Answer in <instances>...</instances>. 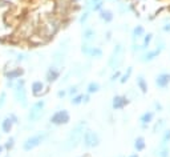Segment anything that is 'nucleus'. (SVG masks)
Segmentation results:
<instances>
[{"mask_svg": "<svg viewBox=\"0 0 170 157\" xmlns=\"http://www.w3.org/2000/svg\"><path fill=\"white\" fill-rule=\"evenodd\" d=\"M47 137H48V133H47V132H41V131L37 132V133H35V134H31V136H28L23 141L21 148H23L24 152H31V151H33V149H36L37 146H40L47 140Z\"/></svg>", "mask_w": 170, "mask_h": 157, "instance_id": "3", "label": "nucleus"}, {"mask_svg": "<svg viewBox=\"0 0 170 157\" xmlns=\"http://www.w3.org/2000/svg\"><path fill=\"white\" fill-rule=\"evenodd\" d=\"M16 139H15L13 136H11V137H8V139L6 140V143L3 144V148H4V151H7V152H9V151H12V149L15 148V145H16Z\"/></svg>", "mask_w": 170, "mask_h": 157, "instance_id": "17", "label": "nucleus"}, {"mask_svg": "<svg viewBox=\"0 0 170 157\" xmlns=\"http://www.w3.org/2000/svg\"><path fill=\"white\" fill-rule=\"evenodd\" d=\"M24 73H25L24 68L15 67V68H11L9 71H4V77H6V80H12V81H15V80L23 77Z\"/></svg>", "mask_w": 170, "mask_h": 157, "instance_id": "8", "label": "nucleus"}, {"mask_svg": "<svg viewBox=\"0 0 170 157\" xmlns=\"http://www.w3.org/2000/svg\"><path fill=\"white\" fill-rule=\"evenodd\" d=\"M134 149L137 152H142L145 149V139L142 136H140V137H137V139H135V141H134Z\"/></svg>", "mask_w": 170, "mask_h": 157, "instance_id": "19", "label": "nucleus"}, {"mask_svg": "<svg viewBox=\"0 0 170 157\" xmlns=\"http://www.w3.org/2000/svg\"><path fill=\"white\" fill-rule=\"evenodd\" d=\"M66 95H68V93H66V89H60L57 92V97H59V99H64Z\"/></svg>", "mask_w": 170, "mask_h": 157, "instance_id": "36", "label": "nucleus"}, {"mask_svg": "<svg viewBox=\"0 0 170 157\" xmlns=\"http://www.w3.org/2000/svg\"><path fill=\"white\" fill-rule=\"evenodd\" d=\"M130 73H132V67L128 68V72L125 73V75H122V76H121V78H120V83H121V84H125V83H126L128 80H129Z\"/></svg>", "mask_w": 170, "mask_h": 157, "instance_id": "28", "label": "nucleus"}, {"mask_svg": "<svg viewBox=\"0 0 170 157\" xmlns=\"http://www.w3.org/2000/svg\"><path fill=\"white\" fill-rule=\"evenodd\" d=\"M0 139H1V134H0Z\"/></svg>", "mask_w": 170, "mask_h": 157, "instance_id": "45", "label": "nucleus"}, {"mask_svg": "<svg viewBox=\"0 0 170 157\" xmlns=\"http://www.w3.org/2000/svg\"><path fill=\"white\" fill-rule=\"evenodd\" d=\"M159 52H161V50L150 51V52L145 53V55L142 56V61H150V60H153V59H154V57H157V56L159 55Z\"/></svg>", "mask_w": 170, "mask_h": 157, "instance_id": "23", "label": "nucleus"}, {"mask_svg": "<svg viewBox=\"0 0 170 157\" xmlns=\"http://www.w3.org/2000/svg\"><path fill=\"white\" fill-rule=\"evenodd\" d=\"M65 55H66V51L60 48L57 50L52 56V63H53V67L56 68H60L61 65L64 64V60H65Z\"/></svg>", "mask_w": 170, "mask_h": 157, "instance_id": "10", "label": "nucleus"}, {"mask_svg": "<svg viewBox=\"0 0 170 157\" xmlns=\"http://www.w3.org/2000/svg\"><path fill=\"white\" fill-rule=\"evenodd\" d=\"M88 18H89V11H85L83 15H81V18H80V23L81 24H85L88 20Z\"/></svg>", "mask_w": 170, "mask_h": 157, "instance_id": "33", "label": "nucleus"}, {"mask_svg": "<svg viewBox=\"0 0 170 157\" xmlns=\"http://www.w3.org/2000/svg\"><path fill=\"white\" fill-rule=\"evenodd\" d=\"M144 27H141V25H137L134 29H133V39H138V37H141L142 35H144Z\"/></svg>", "mask_w": 170, "mask_h": 157, "instance_id": "25", "label": "nucleus"}, {"mask_svg": "<svg viewBox=\"0 0 170 157\" xmlns=\"http://www.w3.org/2000/svg\"><path fill=\"white\" fill-rule=\"evenodd\" d=\"M81 141L84 143V146L88 149L96 148V146L100 145V137H98V134L95 131H90V129H85Z\"/></svg>", "mask_w": 170, "mask_h": 157, "instance_id": "6", "label": "nucleus"}, {"mask_svg": "<svg viewBox=\"0 0 170 157\" xmlns=\"http://www.w3.org/2000/svg\"><path fill=\"white\" fill-rule=\"evenodd\" d=\"M87 129V122L81 120L78 124H76V127L71 131L69 136L66 139V143H65V149H73L81 143V140H83V134Z\"/></svg>", "mask_w": 170, "mask_h": 157, "instance_id": "2", "label": "nucleus"}, {"mask_svg": "<svg viewBox=\"0 0 170 157\" xmlns=\"http://www.w3.org/2000/svg\"><path fill=\"white\" fill-rule=\"evenodd\" d=\"M154 105H156V108H157V109H159V111H161V109H162V107L158 104V103H156V104H154Z\"/></svg>", "mask_w": 170, "mask_h": 157, "instance_id": "41", "label": "nucleus"}, {"mask_svg": "<svg viewBox=\"0 0 170 157\" xmlns=\"http://www.w3.org/2000/svg\"><path fill=\"white\" fill-rule=\"evenodd\" d=\"M164 31H166V32H167V31H170V24H167L166 27H164Z\"/></svg>", "mask_w": 170, "mask_h": 157, "instance_id": "40", "label": "nucleus"}, {"mask_svg": "<svg viewBox=\"0 0 170 157\" xmlns=\"http://www.w3.org/2000/svg\"><path fill=\"white\" fill-rule=\"evenodd\" d=\"M95 37H96V31H95V29L87 28L85 31H84V33H83V40H84V43H90V41H92Z\"/></svg>", "mask_w": 170, "mask_h": 157, "instance_id": "16", "label": "nucleus"}, {"mask_svg": "<svg viewBox=\"0 0 170 157\" xmlns=\"http://www.w3.org/2000/svg\"><path fill=\"white\" fill-rule=\"evenodd\" d=\"M69 121H71V115L66 109L56 111L55 113L51 116V119H49V122H51V124L57 125V127H60V125H66Z\"/></svg>", "mask_w": 170, "mask_h": 157, "instance_id": "7", "label": "nucleus"}, {"mask_svg": "<svg viewBox=\"0 0 170 157\" xmlns=\"http://www.w3.org/2000/svg\"><path fill=\"white\" fill-rule=\"evenodd\" d=\"M169 140H170V129H169V131L165 132L164 139H162V145H166V144L169 143Z\"/></svg>", "mask_w": 170, "mask_h": 157, "instance_id": "34", "label": "nucleus"}, {"mask_svg": "<svg viewBox=\"0 0 170 157\" xmlns=\"http://www.w3.org/2000/svg\"><path fill=\"white\" fill-rule=\"evenodd\" d=\"M152 33H147L146 36H145V40H144V44H142V50H145V48H147L149 47V44H150V41H152Z\"/></svg>", "mask_w": 170, "mask_h": 157, "instance_id": "32", "label": "nucleus"}, {"mask_svg": "<svg viewBox=\"0 0 170 157\" xmlns=\"http://www.w3.org/2000/svg\"><path fill=\"white\" fill-rule=\"evenodd\" d=\"M120 157H122V156H120Z\"/></svg>", "mask_w": 170, "mask_h": 157, "instance_id": "46", "label": "nucleus"}, {"mask_svg": "<svg viewBox=\"0 0 170 157\" xmlns=\"http://www.w3.org/2000/svg\"><path fill=\"white\" fill-rule=\"evenodd\" d=\"M137 85H138V88L141 89L142 93H146L147 92V84H146V80L144 78V76L140 75L138 77H137Z\"/></svg>", "mask_w": 170, "mask_h": 157, "instance_id": "21", "label": "nucleus"}, {"mask_svg": "<svg viewBox=\"0 0 170 157\" xmlns=\"http://www.w3.org/2000/svg\"><path fill=\"white\" fill-rule=\"evenodd\" d=\"M165 127V120H158V122H156V125H154V128H153V132L154 133H157V132H159L162 128Z\"/></svg>", "mask_w": 170, "mask_h": 157, "instance_id": "27", "label": "nucleus"}, {"mask_svg": "<svg viewBox=\"0 0 170 157\" xmlns=\"http://www.w3.org/2000/svg\"><path fill=\"white\" fill-rule=\"evenodd\" d=\"M7 157H9V156H7Z\"/></svg>", "mask_w": 170, "mask_h": 157, "instance_id": "47", "label": "nucleus"}, {"mask_svg": "<svg viewBox=\"0 0 170 157\" xmlns=\"http://www.w3.org/2000/svg\"><path fill=\"white\" fill-rule=\"evenodd\" d=\"M66 93H68V95H71V96L77 95V93H78V85H71V87L66 89Z\"/></svg>", "mask_w": 170, "mask_h": 157, "instance_id": "29", "label": "nucleus"}, {"mask_svg": "<svg viewBox=\"0 0 170 157\" xmlns=\"http://www.w3.org/2000/svg\"><path fill=\"white\" fill-rule=\"evenodd\" d=\"M100 91V84L97 81H90L87 87V93L88 95H92V93H97Z\"/></svg>", "mask_w": 170, "mask_h": 157, "instance_id": "20", "label": "nucleus"}, {"mask_svg": "<svg viewBox=\"0 0 170 157\" xmlns=\"http://www.w3.org/2000/svg\"><path fill=\"white\" fill-rule=\"evenodd\" d=\"M15 85V81H12V80H6V87L9 88V89H12Z\"/></svg>", "mask_w": 170, "mask_h": 157, "instance_id": "37", "label": "nucleus"}, {"mask_svg": "<svg viewBox=\"0 0 170 157\" xmlns=\"http://www.w3.org/2000/svg\"><path fill=\"white\" fill-rule=\"evenodd\" d=\"M81 157H90L89 154H84V156H81Z\"/></svg>", "mask_w": 170, "mask_h": 157, "instance_id": "44", "label": "nucleus"}, {"mask_svg": "<svg viewBox=\"0 0 170 157\" xmlns=\"http://www.w3.org/2000/svg\"><path fill=\"white\" fill-rule=\"evenodd\" d=\"M7 116H8L9 119H11L12 121H13V124H15V125H19V124H20V119H19V116H18V115H16V113L11 112V113H9V115H7Z\"/></svg>", "mask_w": 170, "mask_h": 157, "instance_id": "30", "label": "nucleus"}, {"mask_svg": "<svg viewBox=\"0 0 170 157\" xmlns=\"http://www.w3.org/2000/svg\"><path fill=\"white\" fill-rule=\"evenodd\" d=\"M169 83H170V75L169 73H161V75H158L157 78H156V84L158 85L159 88L167 87Z\"/></svg>", "mask_w": 170, "mask_h": 157, "instance_id": "14", "label": "nucleus"}, {"mask_svg": "<svg viewBox=\"0 0 170 157\" xmlns=\"http://www.w3.org/2000/svg\"><path fill=\"white\" fill-rule=\"evenodd\" d=\"M153 116H154V113L153 112H146V113H144L141 116V122H142V127L144 128H146V125L149 124V122H152V120H153Z\"/></svg>", "mask_w": 170, "mask_h": 157, "instance_id": "18", "label": "nucleus"}, {"mask_svg": "<svg viewBox=\"0 0 170 157\" xmlns=\"http://www.w3.org/2000/svg\"><path fill=\"white\" fill-rule=\"evenodd\" d=\"M129 157H138V154H135V153H134V154H130Z\"/></svg>", "mask_w": 170, "mask_h": 157, "instance_id": "43", "label": "nucleus"}, {"mask_svg": "<svg viewBox=\"0 0 170 157\" xmlns=\"http://www.w3.org/2000/svg\"><path fill=\"white\" fill-rule=\"evenodd\" d=\"M128 104H129V99H128L126 96H114L113 97L112 107H113L114 111H117V109H122V108H125Z\"/></svg>", "mask_w": 170, "mask_h": 157, "instance_id": "12", "label": "nucleus"}, {"mask_svg": "<svg viewBox=\"0 0 170 157\" xmlns=\"http://www.w3.org/2000/svg\"><path fill=\"white\" fill-rule=\"evenodd\" d=\"M124 52L125 50H124V47H122V44H117L114 47V50H113L112 55L109 57V61H108V65L112 69H116V68H118L122 64V61H124Z\"/></svg>", "mask_w": 170, "mask_h": 157, "instance_id": "5", "label": "nucleus"}, {"mask_svg": "<svg viewBox=\"0 0 170 157\" xmlns=\"http://www.w3.org/2000/svg\"><path fill=\"white\" fill-rule=\"evenodd\" d=\"M113 18H114V16H113V12L110 11V9H101L100 11V19L102 21H105V23H110V21L113 20Z\"/></svg>", "mask_w": 170, "mask_h": 157, "instance_id": "15", "label": "nucleus"}, {"mask_svg": "<svg viewBox=\"0 0 170 157\" xmlns=\"http://www.w3.org/2000/svg\"><path fill=\"white\" fill-rule=\"evenodd\" d=\"M13 127H15L13 121H12L8 116H6L3 120H1V122H0V131H1V133H4V134L11 133L12 129H13Z\"/></svg>", "mask_w": 170, "mask_h": 157, "instance_id": "13", "label": "nucleus"}, {"mask_svg": "<svg viewBox=\"0 0 170 157\" xmlns=\"http://www.w3.org/2000/svg\"><path fill=\"white\" fill-rule=\"evenodd\" d=\"M167 153H169V149L165 148L164 151H162L161 153H159V157H169V154H167Z\"/></svg>", "mask_w": 170, "mask_h": 157, "instance_id": "38", "label": "nucleus"}, {"mask_svg": "<svg viewBox=\"0 0 170 157\" xmlns=\"http://www.w3.org/2000/svg\"><path fill=\"white\" fill-rule=\"evenodd\" d=\"M88 56L100 59V57H102V50L98 48V47H90V51H89V53H88Z\"/></svg>", "mask_w": 170, "mask_h": 157, "instance_id": "22", "label": "nucleus"}, {"mask_svg": "<svg viewBox=\"0 0 170 157\" xmlns=\"http://www.w3.org/2000/svg\"><path fill=\"white\" fill-rule=\"evenodd\" d=\"M44 113H45V100H37L36 103L32 104V107L29 108L28 113H27V121L29 124L37 122L39 120L43 119Z\"/></svg>", "mask_w": 170, "mask_h": 157, "instance_id": "4", "label": "nucleus"}, {"mask_svg": "<svg viewBox=\"0 0 170 157\" xmlns=\"http://www.w3.org/2000/svg\"><path fill=\"white\" fill-rule=\"evenodd\" d=\"M25 84H27L25 78L21 77V78L15 80V85H13V88H12V91H13L15 101L18 103V104H20L21 108H28V104H29Z\"/></svg>", "mask_w": 170, "mask_h": 157, "instance_id": "1", "label": "nucleus"}, {"mask_svg": "<svg viewBox=\"0 0 170 157\" xmlns=\"http://www.w3.org/2000/svg\"><path fill=\"white\" fill-rule=\"evenodd\" d=\"M89 100H90V97H89V95H84V100H83V103L84 104H87V103H89Z\"/></svg>", "mask_w": 170, "mask_h": 157, "instance_id": "39", "label": "nucleus"}, {"mask_svg": "<svg viewBox=\"0 0 170 157\" xmlns=\"http://www.w3.org/2000/svg\"><path fill=\"white\" fill-rule=\"evenodd\" d=\"M83 100H84V95L83 93H77V95H75V96H72L71 104L72 105H80V104H83Z\"/></svg>", "mask_w": 170, "mask_h": 157, "instance_id": "24", "label": "nucleus"}, {"mask_svg": "<svg viewBox=\"0 0 170 157\" xmlns=\"http://www.w3.org/2000/svg\"><path fill=\"white\" fill-rule=\"evenodd\" d=\"M120 77H121V72H120V71H116V72L112 75V77H110V81H116V80L120 78Z\"/></svg>", "mask_w": 170, "mask_h": 157, "instance_id": "35", "label": "nucleus"}, {"mask_svg": "<svg viewBox=\"0 0 170 157\" xmlns=\"http://www.w3.org/2000/svg\"><path fill=\"white\" fill-rule=\"evenodd\" d=\"M6 104H7V92L6 91H1L0 92V111L6 107Z\"/></svg>", "mask_w": 170, "mask_h": 157, "instance_id": "26", "label": "nucleus"}, {"mask_svg": "<svg viewBox=\"0 0 170 157\" xmlns=\"http://www.w3.org/2000/svg\"><path fill=\"white\" fill-rule=\"evenodd\" d=\"M31 93L33 97H41L44 93H47V89H45V85H44L43 81L40 80H36L31 84Z\"/></svg>", "mask_w": 170, "mask_h": 157, "instance_id": "9", "label": "nucleus"}, {"mask_svg": "<svg viewBox=\"0 0 170 157\" xmlns=\"http://www.w3.org/2000/svg\"><path fill=\"white\" fill-rule=\"evenodd\" d=\"M28 60V55L27 53H16V61L18 63H23V61Z\"/></svg>", "mask_w": 170, "mask_h": 157, "instance_id": "31", "label": "nucleus"}, {"mask_svg": "<svg viewBox=\"0 0 170 157\" xmlns=\"http://www.w3.org/2000/svg\"><path fill=\"white\" fill-rule=\"evenodd\" d=\"M60 73H61V71L59 69V68H56V67H53V65H51V67L47 69V73H45V80H47V83H55L56 80L60 77Z\"/></svg>", "mask_w": 170, "mask_h": 157, "instance_id": "11", "label": "nucleus"}, {"mask_svg": "<svg viewBox=\"0 0 170 157\" xmlns=\"http://www.w3.org/2000/svg\"><path fill=\"white\" fill-rule=\"evenodd\" d=\"M4 152V148H3V144H0V154Z\"/></svg>", "mask_w": 170, "mask_h": 157, "instance_id": "42", "label": "nucleus"}]
</instances>
